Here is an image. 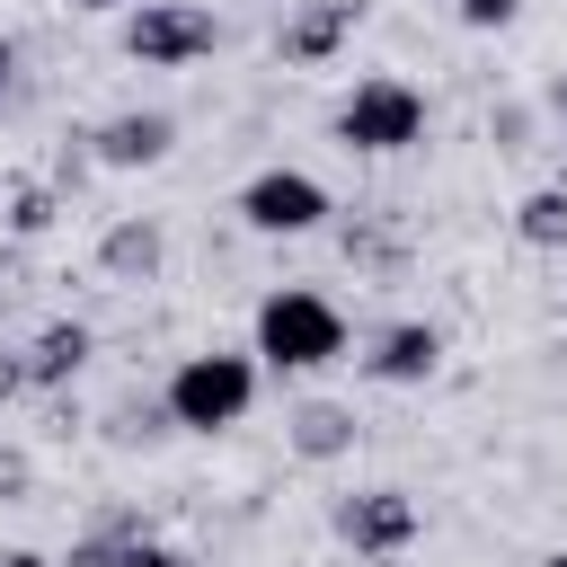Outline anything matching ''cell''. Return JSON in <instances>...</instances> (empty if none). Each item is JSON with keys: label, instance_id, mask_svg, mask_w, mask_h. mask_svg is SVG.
<instances>
[{"label": "cell", "instance_id": "1", "mask_svg": "<svg viewBox=\"0 0 567 567\" xmlns=\"http://www.w3.org/2000/svg\"><path fill=\"white\" fill-rule=\"evenodd\" d=\"M425 124H434V106H425V89H416V80H399V71L354 80V89L337 97V115H328L337 151H363V159L416 151V142H425Z\"/></svg>", "mask_w": 567, "mask_h": 567}, {"label": "cell", "instance_id": "2", "mask_svg": "<svg viewBox=\"0 0 567 567\" xmlns=\"http://www.w3.org/2000/svg\"><path fill=\"white\" fill-rule=\"evenodd\" d=\"M248 354L266 372H319V363L346 354V310L328 292H310V284H284V292L257 301V346Z\"/></svg>", "mask_w": 567, "mask_h": 567}, {"label": "cell", "instance_id": "3", "mask_svg": "<svg viewBox=\"0 0 567 567\" xmlns=\"http://www.w3.org/2000/svg\"><path fill=\"white\" fill-rule=\"evenodd\" d=\"M168 425L186 434H230L248 408H257V354H230V346H204L168 372Z\"/></svg>", "mask_w": 567, "mask_h": 567}, {"label": "cell", "instance_id": "4", "mask_svg": "<svg viewBox=\"0 0 567 567\" xmlns=\"http://www.w3.org/2000/svg\"><path fill=\"white\" fill-rule=\"evenodd\" d=\"M115 44H124L142 71H186V62L221 53V18H213L204 0H133Z\"/></svg>", "mask_w": 567, "mask_h": 567}, {"label": "cell", "instance_id": "5", "mask_svg": "<svg viewBox=\"0 0 567 567\" xmlns=\"http://www.w3.org/2000/svg\"><path fill=\"white\" fill-rule=\"evenodd\" d=\"M328 532L354 549V558H408L425 540V505L408 487H354L328 505Z\"/></svg>", "mask_w": 567, "mask_h": 567}, {"label": "cell", "instance_id": "6", "mask_svg": "<svg viewBox=\"0 0 567 567\" xmlns=\"http://www.w3.org/2000/svg\"><path fill=\"white\" fill-rule=\"evenodd\" d=\"M337 204H328V186L310 177V168H257L248 186H239V221L257 230V239H301V230H319Z\"/></svg>", "mask_w": 567, "mask_h": 567}, {"label": "cell", "instance_id": "7", "mask_svg": "<svg viewBox=\"0 0 567 567\" xmlns=\"http://www.w3.org/2000/svg\"><path fill=\"white\" fill-rule=\"evenodd\" d=\"M80 142H89V168H159L177 151V115L168 106H124V115L89 124Z\"/></svg>", "mask_w": 567, "mask_h": 567}, {"label": "cell", "instance_id": "8", "mask_svg": "<svg viewBox=\"0 0 567 567\" xmlns=\"http://www.w3.org/2000/svg\"><path fill=\"white\" fill-rule=\"evenodd\" d=\"M434 372H443V328H434V319H390V328H372L363 381H381V390H425Z\"/></svg>", "mask_w": 567, "mask_h": 567}, {"label": "cell", "instance_id": "9", "mask_svg": "<svg viewBox=\"0 0 567 567\" xmlns=\"http://www.w3.org/2000/svg\"><path fill=\"white\" fill-rule=\"evenodd\" d=\"M354 27H363V0H301V9L275 27V62H292V71H328V62L354 44Z\"/></svg>", "mask_w": 567, "mask_h": 567}, {"label": "cell", "instance_id": "10", "mask_svg": "<svg viewBox=\"0 0 567 567\" xmlns=\"http://www.w3.org/2000/svg\"><path fill=\"white\" fill-rule=\"evenodd\" d=\"M159 266H168V230H159L151 213H115V221L97 230V275H106V284L142 292V284H159Z\"/></svg>", "mask_w": 567, "mask_h": 567}, {"label": "cell", "instance_id": "11", "mask_svg": "<svg viewBox=\"0 0 567 567\" xmlns=\"http://www.w3.org/2000/svg\"><path fill=\"white\" fill-rule=\"evenodd\" d=\"M89 354H97V328L71 319V310H53V319L27 337V381H35V390H71V381L89 372Z\"/></svg>", "mask_w": 567, "mask_h": 567}, {"label": "cell", "instance_id": "12", "mask_svg": "<svg viewBox=\"0 0 567 567\" xmlns=\"http://www.w3.org/2000/svg\"><path fill=\"white\" fill-rule=\"evenodd\" d=\"M354 434H363V425H354V408H346V399H301V408L284 416V452H292V461H310V470L346 461V452H354Z\"/></svg>", "mask_w": 567, "mask_h": 567}, {"label": "cell", "instance_id": "13", "mask_svg": "<svg viewBox=\"0 0 567 567\" xmlns=\"http://www.w3.org/2000/svg\"><path fill=\"white\" fill-rule=\"evenodd\" d=\"M514 239L540 248V257H558V248H567V186H532V195L514 204Z\"/></svg>", "mask_w": 567, "mask_h": 567}, {"label": "cell", "instance_id": "14", "mask_svg": "<svg viewBox=\"0 0 567 567\" xmlns=\"http://www.w3.org/2000/svg\"><path fill=\"white\" fill-rule=\"evenodd\" d=\"M159 434H168V399H115L106 408V443L115 452H151Z\"/></svg>", "mask_w": 567, "mask_h": 567}, {"label": "cell", "instance_id": "15", "mask_svg": "<svg viewBox=\"0 0 567 567\" xmlns=\"http://www.w3.org/2000/svg\"><path fill=\"white\" fill-rule=\"evenodd\" d=\"M0 221H9V239H44L53 221H62V186H9V204H0Z\"/></svg>", "mask_w": 567, "mask_h": 567}, {"label": "cell", "instance_id": "16", "mask_svg": "<svg viewBox=\"0 0 567 567\" xmlns=\"http://www.w3.org/2000/svg\"><path fill=\"white\" fill-rule=\"evenodd\" d=\"M337 248H346V266H363V275H381V284H390V275H408V248H399L381 221H346V239H337Z\"/></svg>", "mask_w": 567, "mask_h": 567}, {"label": "cell", "instance_id": "17", "mask_svg": "<svg viewBox=\"0 0 567 567\" xmlns=\"http://www.w3.org/2000/svg\"><path fill=\"white\" fill-rule=\"evenodd\" d=\"M487 142H496L505 159H523V151L540 142V106H532V97H496V106H487Z\"/></svg>", "mask_w": 567, "mask_h": 567}, {"label": "cell", "instance_id": "18", "mask_svg": "<svg viewBox=\"0 0 567 567\" xmlns=\"http://www.w3.org/2000/svg\"><path fill=\"white\" fill-rule=\"evenodd\" d=\"M27 496H35V452L0 443V505H27Z\"/></svg>", "mask_w": 567, "mask_h": 567}, {"label": "cell", "instance_id": "19", "mask_svg": "<svg viewBox=\"0 0 567 567\" xmlns=\"http://www.w3.org/2000/svg\"><path fill=\"white\" fill-rule=\"evenodd\" d=\"M514 9H523V0H452V18H461V27H478V35L514 27Z\"/></svg>", "mask_w": 567, "mask_h": 567}, {"label": "cell", "instance_id": "20", "mask_svg": "<svg viewBox=\"0 0 567 567\" xmlns=\"http://www.w3.org/2000/svg\"><path fill=\"white\" fill-rule=\"evenodd\" d=\"M27 390H35V381H27V346H0V408L27 399Z\"/></svg>", "mask_w": 567, "mask_h": 567}, {"label": "cell", "instance_id": "21", "mask_svg": "<svg viewBox=\"0 0 567 567\" xmlns=\"http://www.w3.org/2000/svg\"><path fill=\"white\" fill-rule=\"evenodd\" d=\"M532 106H540V115H558V124H567V62H558V71H549V80H540V97H532Z\"/></svg>", "mask_w": 567, "mask_h": 567}, {"label": "cell", "instance_id": "22", "mask_svg": "<svg viewBox=\"0 0 567 567\" xmlns=\"http://www.w3.org/2000/svg\"><path fill=\"white\" fill-rule=\"evenodd\" d=\"M0 567H53V558H44V549H27V540H9V549H0Z\"/></svg>", "mask_w": 567, "mask_h": 567}, {"label": "cell", "instance_id": "23", "mask_svg": "<svg viewBox=\"0 0 567 567\" xmlns=\"http://www.w3.org/2000/svg\"><path fill=\"white\" fill-rule=\"evenodd\" d=\"M9 80H18V44L0 35V97H9Z\"/></svg>", "mask_w": 567, "mask_h": 567}, {"label": "cell", "instance_id": "24", "mask_svg": "<svg viewBox=\"0 0 567 567\" xmlns=\"http://www.w3.org/2000/svg\"><path fill=\"white\" fill-rule=\"evenodd\" d=\"M62 9H80V18H97V9H133V0H62Z\"/></svg>", "mask_w": 567, "mask_h": 567}, {"label": "cell", "instance_id": "25", "mask_svg": "<svg viewBox=\"0 0 567 567\" xmlns=\"http://www.w3.org/2000/svg\"><path fill=\"white\" fill-rule=\"evenodd\" d=\"M523 567H567V549H549V558H523Z\"/></svg>", "mask_w": 567, "mask_h": 567}, {"label": "cell", "instance_id": "26", "mask_svg": "<svg viewBox=\"0 0 567 567\" xmlns=\"http://www.w3.org/2000/svg\"><path fill=\"white\" fill-rule=\"evenodd\" d=\"M186 567H195V558H186Z\"/></svg>", "mask_w": 567, "mask_h": 567}]
</instances>
